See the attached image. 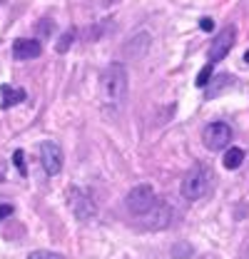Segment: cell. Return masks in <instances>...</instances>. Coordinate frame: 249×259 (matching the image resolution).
<instances>
[{"mask_svg":"<svg viewBox=\"0 0 249 259\" xmlns=\"http://www.w3.org/2000/svg\"><path fill=\"white\" fill-rule=\"evenodd\" d=\"M210 187H212V169L204 167V164H194L182 180V197L189 202L202 199L210 192Z\"/></svg>","mask_w":249,"mask_h":259,"instance_id":"1","label":"cell"},{"mask_svg":"<svg viewBox=\"0 0 249 259\" xmlns=\"http://www.w3.org/2000/svg\"><path fill=\"white\" fill-rule=\"evenodd\" d=\"M100 88H102V95L110 102H120L127 93V70L122 63H110V67L102 72V80H100Z\"/></svg>","mask_w":249,"mask_h":259,"instance_id":"2","label":"cell"},{"mask_svg":"<svg viewBox=\"0 0 249 259\" xmlns=\"http://www.w3.org/2000/svg\"><path fill=\"white\" fill-rule=\"evenodd\" d=\"M124 204H127V209L135 217H145L157 204V194L152 190V185H137V187H132L127 192V197H124Z\"/></svg>","mask_w":249,"mask_h":259,"instance_id":"3","label":"cell"},{"mask_svg":"<svg viewBox=\"0 0 249 259\" xmlns=\"http://www.w3.org/2000/svg\"><path fill=\"white\" fill-rule=\"evenodd\" d=\"M229 140H232V127L227 122H210L202 135V142L207 145V150H224Z\"/></svg>","mask_w":249,"mask_h":259,"instance_id":"4","label":"cell"},{"mask_svg":"<svg viewBox=\"0 0 249 259\" xmlns=\"http://www.w3.org/2000/svg\"><path fill=\"white\" fill-rule=\"evenodd\" d=\"M234 40H237V28H234V25H227V28L212 40V45H210V65L224 60L227 53L232 50Z\"/></svg>","mask_w":249,"mask_h":259,"instance_id":"5","label":"cell"},{"mask_svg":"<svg viewBox=\"0 0 249 259\" xmlns=\"http://www.w3.org/2000/svg\"><path fill=\"white\" fill-rule=\"evenodd\" d=\"M140 222H142L145 229H164V227L172 222V207L164 199H157V204L145 217H140Z\"/></svg>","mask_w":249,"mask_h":259,"instance_id":"6","label":"cell"},{"mask_svg":"<svg viewBox=\"0 0 249 259\" xmlns=\"http://www.w3.org/2000/svg\"><path fill=\"white\" fill-rule=\"evenodd\" d=\"M40 162H43L45 175L55 177L62 169V150L55 142H43V145H40Z\"/></svg>","mask_w":249,"mask_h":259,"instance_id":"7","label":"cell"},{"mask_svg":"<svg viewBox=\"0 0 249 259\" xmlns=\"http://www.w3.org/2000/svg\"><path fill=\"white\" fill-rule=\"evenodd\" d=\"M70 204H72V212H75V217H77L80 222H88V220H93L95 214H97L95 202L85 192H80V190H72Z\"/></svg>","mask_w":249,"mask_h":259,"instance_id":"8","label":"cell"},{"mask_svg":"<svg viewBox=\"0 0 249 259\" xmlns=\"http://www.w3.org/2000/svg\"><path fill=\"white\" fill-rule=\"evenodd\" d=\"M43 53V45L37 40H30V37H18L13 42V58L15 60H35L40 58Z\"/></svg>","mask_w":249,"mask_h":259,"instance_id":"9","label":"cell"},{"mask_svg":"<svg viewBox=\"0 0 249 259\" xmlns=\"http://www.w3.org/2000/svg\"><path fill=\"white\" fill-rule=\"evenodd\" d=\"M150 42H152V40H150V35H147V32H137V37H132V40L124 45V50H127V55H130V58H135V60H137V58H142V55H145V50L150 48Z\"/></svg>","mask_w":249,"mask_h":259,"instance_id":"10","label":"cell"},{"mask_svg":"<svg viewBox=\"0 0 249 259\" xmlns=\"http://www.w3.org/2000/svg\"><path fill=\"white\" fill-rule=\"evenodd\" d=\"M0 95H3V102H0V107L3 110H10L13 105H20V102H25V90H20V88H10V85H3L0 88Z\"/></svg>","mask_w":249,"mask_h":259,"instance_id":"11","label":"cell"},{"mask_svg":"<svg viewBox=\"0 0 249 259\" xmlns=\"http://www.w3.org/2000/svg\"><path fill=\"white\" fill-rule=\"evenodd\" d=\"M242 162H244V150H242V147H232V150L224 155V167H227V169H237Z\"/></svg>","mask_w":249,"mask_h":259,"instance_id":"12","label":"cell"},{"mask_svg":"<svg viewBox=\"0 0 249 259\" xmlns=\"http://www.w3.org/2000/svg\"><path fill=\"white\" fill-rule=\"evenodd\" d=\"M224 85H234V77H229V75H222V77H217L215 82H210V88H207V93H204V97L210 100V97H217L219 93H222V88Z\"/></svg>","mask_w":249,"mask_h":259,"instance_id":"13","label":"cell"},{"mask_svg":"<svg viewBox=\"0 0 249 259\" xmlns=\"http://www.w3.org/2000/svg\"><path fill=\"white\" fill-rule=\"evenodd\" d=\"M72 40H75V30H67L60 40H58V48H55V50H58L60 55H65V53H67V48L72 45Z\"/></svg>","mask_w":249,"mask_h":259,"instance_id":"14","label":"cell"},{"mask_svg":"<svg viewBox=\"0 0 249 259\" xmlns=\"http://www.w3.org/2000/svg\"><path fill=\"white\" fill-rule=\"evenodd\" d=\"M210 80H212V65H204L199 70V75H197V88H204Z\"/></svg>","mask_w":249,"mask_h":259,"instance_id":"15","label":"cell"},{"mask_svg":"<svg viewBox=\"0 0 249 259\" xmlns=\"http://www.w3.org/2000/svg\"><path fill=\"white\" fill-rule=\"evenodd\" d=\"M28 259H65L62 254L58 252H48V249H37V252H32Z\"/></svg>","mask_w":249,"mask_h":259,"instance_id":"16","label":"cell"},{"mask_svg":"<svg viewBox=\"0 0 249 259\" xmlns=\"http://www.w3.org/2000/svg\"><path fill=\"white\" fill-rule=\"evenodd\" d=\"M172 254H175V257H177V259H182V257H189V254H192V247H187V244H177Z\"/></svg>","mask_w":249,"mask_h":259,"instance_id":"17","label":"cell"},{"mask_svg":"<svg viewBox=\"0 0 249 259\" xmlns=\"http://www.w3.org/2000/svg\"><path fill=\"white\" fill-rule=\"evenodd\" d=\"M13 160H15V167L20 169V175H25V162H23V150H15Z\"/></svg>","mask_w":249,"mask_h":259,"instance_id":"18","label":"cell"},{"mask_svg":"<svg viewBox=\"0 0 249 259\" xmlns=\"http://www.w3.org/2000/svg\"><path fill=\"white\" fill-rule=\"evenodd\" d=\"M199 28H202L204 32L215 30V20H212V18H199Z\"/></svg>","mask_w":249,"mask_h":259,"instance_id":"19","label":"cell"},{"mask_svg":"<svg viewBox=\"0 0 249 259\" xmlns=\"http://www.w3.org/2000/svg\"><path fill=\"white\" fill-rule=\"evenodd\" d=\"M10 214H13V207L10 204H0V220L3 217H10Z\"/></svg>","mask_w":249,"mask_h":259,"instance_id":"20","label":"cell"},{"mask_svg":"<svg viewBox=\"0 0 249 259\" xmlns=\"http://www.w3.org/2000/svg\"><path fill=\"white\" fill-rule=\"evenodd\" d=\"M244 63H249V50H247V53H244Z\"/></svg>","mask_w":249,"mask_h":259,"instance_id":"21","label":"cell"}]
</instances>
